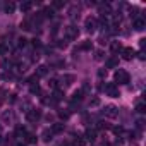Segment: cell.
I'll use <instances>...</instances> for the list:
<instances>
[{
    "label": "cell",
    "instance_id": "6da1fadb",
    "mask_svg": "<svg viewBox=\"0 0 146 146\" xmlns=\"http://www.w3.org/2000/svg\"><path fill=\"white\" fill-rule=\"evenodd\" d=\"M113 81H115V84H117V83H119V84H127V83L131 81V76H129L127 70L117 69V70L113 72Z\"/></svg>",
    "mask_w": 146,
    "mask_h": 146
},
{
    "label": "cell",
    "instance_id": "7a4b0ae2",
    "mask_svg": "<svg viewBox=\"0 0 146 146\" xmlns=\"http://www.w3.org/2000/svg\"><path fill=\"white\" fill-rule=\"evenodd\" d=\"M64 35H65V40H78V36H79V29H78V26L76 24H69L65 29H64Z\"/></svg>",
    "mask_w": 146,
    "mask_h": 146
},
{
    "label": "cell",
    "instance_id": "3957f363",
    "mask_svg": "<svg viewBox=\"0 0 146 146\" xmlns=\"http://www.w3.org/2000/svg\"><path fill=\"white\" fill-rule=\"evenodd\" d=\"M103 90H105V93H107L108 96H112V98H117V96H120V93H119V88H117V84H115V83H107V84L103 86Z\"/></svg>",
    "mask_w": 146,
    "mask_h": 146
},
{
    "label": "cell",
    "instance_id": "277c9868",
    "mask_svg": "<svg viewBox=\"0 0 146 146\" xmlns=\"http://www.w3.org/2000/svg\"><path fill=\"white\" fill-rule=\"evenodd\" d=\"M84 28H86L88 33H95L96 28H98V19H96V17H88V19L84 21Z\"/></svg>",
    "mask_w": 146,
    "mask_h": 146
},
{
    "label": "cell",
    "instance_id": "5b68a950",
    "mask_svg": "<svg viewBox=\"0 0 146 146\" xmlns=\"http://www.w3.org/2000/svg\"><path fill=\"white\" fill-rule=\"evenodd\" d=\"M103 115L108 117V119H115V117L119 115V108H117L115 105H107V107L103 108Z\"/></svg>",
    "mask_w": 146,
    "mask_h": 146
},
{
    "label": "cell",
    "instance_id": "8992f818",
    "mask_svg": "<svg viewBox=\"0 0 146 146\" xmlns=\"http://www.w3.org/2000/svg\"><path fill=\"white\" fill-rule=\"evenodd\" d=\"M26 119H28L29 122H36V120H40V119H41V110H38V108H31V110H28V112H26Z\"/></svg>",
    "mask_w": 146,
    "mask_h": 146
},
{
    "label": "cell",
    "instance_id": "52a82bcc",
    "mask_svg": "<svg viewBox=\"0 0 146 146\" xmlns=\"http://www.w3.org/2000/svg\"><path fill=\"white\" fill-rule=\"evenodd\" d=\"M98 12H100L102 19L108 17V16L112 14V7H110V4H100V7H98Z\"/></svg>",
    "mask_w": 146,
    "mask_h": 146
},
{
    "label": "cell",
    "instance_id": "ba28073f",
    "mask_svg": "<svg viewBox=\"0 0 146 146\" xmlns=\"http://www.w3.org/2000/svg\"><path fill=\"white\" fill-rule=\"evenodd\" d=\"M136 57V52L131 48V46H127V48H122V58L124 60H132Z\"/></svg>",
    "mask_w": 146,
    "mask_h": 146
},
{
    "label": "cell",
    "instance_id": "9c48e42d",
    "mask_svg": "<svg viewBox=\"0 0 146 146\" xmlns=\"http://www.w3.org/2000/svg\"><path fill=\"white\" fill-rule=\"evenodd\" d=\"M74 81H76V76H74V74H64V76H62V84H64V86H70Z\"/></svg>",
    "mask_w": 146,
    "mask_h": 146
},
{
    "label": "cell",
    "instance_id": "30bf717a",
    "mask_svg": "<svg viewBox=\"0 0 146 146\" xmlns=\"http://www.w3.org/2000/svg\"><path fill=\"white\" fill-rule=\"evenodd\" d=\"M132 26H134V29H136V31H143V29L146 28V23H144V19H141V17H136Z\"/></svg>",
    "mask_w": 146,
    "mask_h": 146
},
{
    "label": "cell",
    "instance_id": "8fae6325",
    "mask_svg": "<svg viewBox=\"0 0 146 146\" xmlns=\"http://www.w3.org/2000/svg\"><path fill=\"white\" fill-rule=\"evenodd\" d=\"M48 74V67L46 65H40L38 69H36V78H43V76H46Z\"/></svg>",
    "mask_w": 146,
    "mask_h": 146
},
{
    "label": "cell",
    "instance_id": "7c38bea8",
    "mask_svg": "<svg viewBox=\"0 0 146 146\" xmlns=\"http://www.w3.org/2000/svg\"><path fill=\"white\" fill-rule=\"evenodd\" d=\"M84 139H86V141H95V139H96V131H95V129H88L86 134H84Z\"/></svg>",
    "mask_w": 146,
    "mask_h": 146
},
{
    "label": "cell",
    "instance_id": "4fadbf2b",
    "mask_svg": "<svg viewBox=\"0 0 146 146\" xmlns=\"http://www.w3.org/2000/svg\"><path fill=\"white\" fill-rule=\"evenodd\" d=\"M83 90H78V91H74V95H72V105H74L76 102H81L83 100Z\"/></svg>",
    "mask_w": 146,
    "mask_h": 146
},
{
    "label": "cell",
    "instance_id": "5bb4252c",
    "mask_svg": "<svg viewBox=\"0 0 146 146\" xmlns=\"http://www.w3.org/2000/svg\"><path fill=\"white\" fill-rule=\"evenodd\" d=\"M110 46H112V52H113V53H117V52H122V48H124L120 41H112V45H110Z\"/></svg>",
    "mask_w": 146,
    "mask_h": 146
},
{
    "label": "cell",
    "instance_id": "9a60e30c",
    "mask_svg": "<svg viewBox=\"0 0 146 146\" xmlns=\"http://www.w3.org/2000/svg\"><path fill=\"white\" fill-rule=\"evenodd\" d=\"M31 7H33V2H23L19 9H21V12H29Z\"/></svg>",
    "mask_w": 146,
    "mask_h": 146
},
{
    "label": "cell",
    "instance_id": "2e32d148",
    "mask_svg": "<svg viewBox=\"0 0 146 146\" xmlns=\"http://www.w3.org/2000/svg\"><path fill=\"white\" fill-rule=\"evenodd\" d=\"M21 28H23L24 31H31V29H33V23H31L29 19H24L23 24H21Z\"/></svg>",
    "mask_w": 146,
    "mask_h": 146
},
{
    "label": "cell",
    "instance_id": "e0dca14e",
    "mask_svg": "<svg viewBox=\"0 0 146 146\" xmlns=\"http://www.w3.org/2000/svg\"><path fill=\"white\" fill-rule=\"evenodd\" d=\"M50 131H52V134H58V132L64 131V124H53Z\"/></svg>",
    "mask_w": 146,
    "mask_h": 146
},
{
    "label": "cell",
    "instance_id": "ac0fdd59",
    "mask_svg": "<svg viewBox=\"0 0 146 146\" xmlns=\"http://www.w3.org/2000/svg\"><path fill=\"white\" fill-rule=\"evenodd\" d=\"M117 64H119V60H117L115 57H112V58H108V60H107V64H105V65H107L108 69H113Z\"/></svg>",
    "mask_w": 146,
    "mask_h": 146
},
{
    "label": "cell",
    "instance_id": "d6986e66",
    "mask_svg": "<svg viewBox=\"0 0 146 146\" xmlns=\"http://www.w3.org/2000/svg\"><path fill=\"white\" fill-rule=\"evenodd\" d=\"M52 136H53V134H52V131H50V129H45V131L41 132L43 141H50V139H52Z\"/></svg>",
    "mask_w": 146,
    "mask_h": 146
},
{
    "label": "cell",
    "instance_id": "ffe728a7",
    "mask_svg": "<svg viewBox=\"0 0 146 146\" xmlns=\"http://www.w3.org/2000/svg\"><path fill=\"white\" fill-rule=\"evenodd\" d=\"M24 139H26V143H36V136L31 134V132H26L24 134Z\"/></svg>",
    "mask_w": 146,
    "mask_h": 146
},
{
    "label": "cell",
    "instance_id": "44dd1931",
    "mask_svg": "<svg viewBox=\"0 0 146 146\" xmlns=\"http://www.w3.org/2000/svg\"><path fill=\"white\" fill-rule=\"evenodd\" d=\"M78 12H79V7H78V5H72V7L69 9V16H70V17H76Z\"/></svg>",
    "mask_w": 146,
    "mask_h": 146
},
{
    "label": "cell",
    "instance_id": "7402d4cb",
    "mask_svg": "<svg viewBox=\"0 0 146 146\" xmlns=\"http://www.w3.org/2000/svg\"><path fill=\"white\" fill-rule=\"evenodd\" d=\"M79 48H81V50H91V48H93V45H91V41H90V40H86V41H83V43H81V46H79Z\"/></svg>",
    "mask_w": 146,
    "mask_h": 146
},
{
    "label": "cell",
    "instance_id": "603a6c76",
    "mask_svg": "<svg viewBox=\"0 0 146 146\" xmlns=\"http://www.w3.org/2000/svg\"><path fill=\"white\" fill-rule=\"evenodd\" d=\"M136 112H137V113H144V112H146V105H144L143 102H139V103L136 105Z\"/></svg>",
    "mask_w": 146,
    "mask_h": 146
},
{
    "label": "cell",
    "instance_id": "cb8c5ba5",
    "mask_svg": "<svg viewBox=\"0 0 146 146\" xmlns=\"http://www.w3.org/2000/svg\"><path fill=\"white\" fill-rule=\"evenodd\" d=\"M53 12H55V11H53L52 7H46V9H45V11H43L41 14H43L45 17H52V16H53Z\"/></svg>",
    "mask_w": 146,
    "mask_h": 146
},
{
    "label": "cell",
    "instance_id": "d4e9b609",
    "mask_svg": "<svg viewBox=\"0 0 146 146\" xmlns=\"http://www.w3.org/2000/svg\"><path fill=\"white\" fill-rule=\"evenodd\" d=\"M62 98H64V93H62L60 90H55V93H53V100L58 102V100H62Z\"/></svg>",
    "mask_w": 146,
    "mask_h": 146
},
{
    "label": "cell",
    "instance_id": "484cf974",
    "mask_svg": "<svg viewBox=\"0 0 146 146\" xmlns=\"http://www.w3.org/2000/svg\"><path fill=\"white\" fill-rule=\"evenodd\" d=\"M26 134V131H24V127H21V125H17L16 127V136H24Z\"/></svg>",
    "mask_w": 146,
    "mask_h": 146
},
{
    "label": "cell",
    "instance_id": "4316f807",
    "mask_svg": "<svg viewBox=\"0 0 146 146\" xmlns=\"http://www.w3.org/2000/svg\"><path fill=\"white\" fill-rule=\"evenodd\" d=\"M74 144H76V146H86V139H84V137H78Z\"/></svg>",
    "mask_w": 146,
    "mask_h": 146
},
{
    "label": "cell",
    "instance_id": "83f0119b",
    "mask_svg": "<svg viewBox=\"0 0 146 146\" xmlns=\"http://www.w3.org/2000/svg\"><path fill=\"white\" fill-rule=\"evenodd\" d=\"M64 7V2H53V5H52V9L55 11V9H62Z\"/></svg>",
    "mask_w": 146,
    "mask_h": 146
},
{
    "label": "cell",
    "instance_id": "f1b7e54d",
    "mask_svg": "<svg viewBox=\"0 0 146 146\" xmlns=\"http://www.w3.org/2000/svg\"><path fill=\"white\" fill-rule=\"evenodd\" d=\"M95 58H96V60H102V58H103V52H102V50H96V52H95Z\"/></svg>",
    "mask_w": 146,
    "mask_h": 146
},
{
    "label": "cell",
    "instance_id": "f546056e",
    "mask_svg": "<svg viewBox=\"0 0 146 146\" xmlns=\"http://www.w3.org/2000/svg\"><path fill=\"white\" fill-rule=\"evenodd\" d=\"M14 9H16L14 4H7V5H5V11H7V12H14Z\"/></svg>",
    "mask_w": 146,
    "mask_h": 146
},
{
    "label": "cell",
    "instance_id": "4dcf8cb0",
    "mask_svg": "<svg viewBox=\"0 0 146 146\" xmlns=\"http://www.w3.org/2000/svg\"><path fill=\"white\" fill-rule=\"evenodd\" d=\"M48 86H52L53 90H57V86H58V81H57V79H52V81L48 83Z\"/></svg>",
    "mask_w": 146,
    "mask_h": 146
},
{
    "label": "cell",
    "instance_id": "1f68e13d",
    "mask_svg": "<svg viewBox=\"0 0 146 146\" xmlns=\"http://www.w3.org/2000/svg\"><path fill=\"white\" fill-rule=\"evenodd\" d=\"M31 93H33V95H35V93H40V86H38V84H33V86H31Z\"/></svg>",
    "mask_w": 146,
    "mask_h": 146
},
{
    "label": "cell",
    "instance_id": "d6a6232c",
    "mask_svg": "<svg viewBox=\"0 0 146 146\" xmlns=\"http://www.w3.org/2000/svg\"><path fill=\"white\" fill-rule=\"evenodd\" d=\"M113 132L115 134H122L124 132V127H113Z\"/></svg>",
    "mask_w": 146,
    "mask_h": 146
},
{
    "label": "cell",
    "instance_id": "836d02e7",
    "mask_svg": "<svg viewBox=\"0 0 146 146\" xmlns=\"http://www.w3.org/2000/svg\"><path fill=\"white\" fill-rule=\"evenodd\" d=\"M98 76H100V78H105V76H107V69H102V70H98Z\"/></svg>",
    "mask_w": 146,
    "mask_h": 146
},
{
    "label": "cell",
    "instance_id": "e575fe53",
    "mask_svg": "<svg viewBox=\"0 0 146 146\" xmlns=\"http://www.w3.org/2000/svg\"><path fill=\"white\" fill-rule=\"evenodd\" d=\"M136 124H137V127H139V129H143V127H144V120H143V119H139Z\"/></svg>",
    "mask_w": 146,
    "mask_h": 146
},
{
    "label": "cell",
    "instance_id": "d590c367",
    "mask_svg": "<svg viewBox=\"0 0 146 146\" xmlns=\"http://www.w3.org/2000/svg\"><path fill=\"white\" fill-rule=\"evenodd\" d=\"M58 115H60L62 119H69V112H60Z\"/></svg>",
    "mask_w": 146,
    "mask_h": 146
},
{
    "label": "cell",
    "instance_id": "8d00e7d4",
    "mask_svg": "<svg viewBox=\"0 0 146 146\" xmlns=\"http://www.w3.org/2000/svg\"><path fill=\"white\" fill-rule=\"evenodd\" d=\"M0 53H7V46L5 45H0Z\"/></svg>",
    "mask_w": 146,
    "mask_h": 146
},
{
    "label": "cell",
    "instance_id": "74e56055",
    "mask_svg": "<svg viewBox=\"0 0 146 146\" xmlns=\"http://www.w3.org/2000/svg\"><path fill=\"white\" fill-rule=\"evenodd\" d=\"M98 41H100V45H105V43H107V38H105V36H100Z\"/></svg>",
    "mask_w": 146,
    "mask_h": 146
},
{
    "label": "cell",
    "instance_id": "f35d334b",
    "mask_svg": "<svg viewBox=\"0 0 146 146\" xmlns=\"http://www.w3.org/2000/svg\"><path fill=\"white\" fill-rule=\"evenodd\" d=\"M26 41H28L26 38H21V40H19V46H24V45H26Z\"/></svg>",
    "mask_w": 146,
    "mask_h": 146
},
{
    "label": "cell",
    "instance_id": "ab89813d",
    "mask_svg": "<svg viewBox=\"0 0 146 146\" xmlns=\"http://www.w3.org/2000/svg\"><path fill=\"white\" fill-rule=\"evenodd\" d=\"M40 45H41V43H40V40H33V46H35V48H38Z\"/></svg>",
    "mask_w": 146,
    "mask_h": 146
},
{
    "label": "cell",
    "instance_id": "60d3db41",
    "mask_svg": "<svg viewBox=\"0 0 146 146\" xmlns=\"http://www.w3.org/2000/svg\"><path fill=\"white\" fill-rule=\"evenodd\" d=\"M139 45H141V48H144V45H146V40H144V38H141V40H139Z\"/></svg>",
    "mask_w": 146,
    "mask_h": 146
},
{
    "label": "cell",
    "instance_id": "b9f144b4",
    "mask_svg": "<svg viewBox=\"0 0 146 146\" xmlns=\"http://www.w3.org/2000/svg\"><path fill=\"white\" fill-rule=\"evenodd\" d=\"M65 45H67V43H65L64 40H62V41H58V46H60V48H65Z\"/></svg>",
    "mask_w": 146,
    "mask_h": 146
},
{
    "label": "cell",
    "instance_id": "7bdbcfd3",
    "mask_svg": "<svg viewBox=\"0 0 146 146\" xmlns=\"http://www.w3.org/2000/svg\"><path fill=\"white\" fill-rule=\"evenodd\" d=\"M137 57H139L141 60H144V58H146V57H144V52H139V55H137Z\"/></svg>",
    "mask_w": 146,
    "mask_h": 146
},
{
    "label": "cell",
    "instance_id": "ee69618b",
    "mask_svg": "<svg viewBox=\"0 0 146 146\" xmlns=\"http://www.w3.org/2000/svg\"><path fill=\"white\" fill-rule=\"evenodd\" d=\"M103 146H112V144H110V143H105V144H103Z\"/></svg>",
    "mask_w": 146,
    "mask_h": 146
},
{
    "label": "cell",
    "instance_id": "f6af8a7d",
    "mask_svg": "<svg viewBox=\"0 0 146 146\" xmlns=\"http://www.w3.org/2000/svg\"><path fill=\"white\" fill-rule=\"evenodd\" d=\"M17 146H26V143H24V144H17Z\"/></svg>",
    "mask_w": 146,
    "mask_h": 146
}]
</instances>
